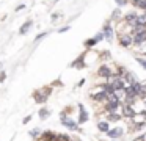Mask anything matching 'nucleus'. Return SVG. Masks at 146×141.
Masks as SVG:
<instances>
[{"mask_svg":"<svg viewBox=\"0 0 146 141\" xmlns=\"http://www.w3.org/2000/svg\"><path fill=\"white\" fill-rule=\"evenodd\" d=\"M110 83L115 86V91H118V89H126L123 78H119V77H116V78H113V80H110Z\"/></svg>","mask_w":146,"mask_h":141,"instance_id":"nucleus-1","label":"nucleus"},{"mask_svg":"<svg viewBox=\"0 0 146 141\" xmlns=\"http://www.w3.org/2000/svg\"><path fill=\"white\" fill-rule=\"evenodd\" d=\"M146 41V31H141V33H137L135 36H133V42L137 44V46H141L143 42Z\"/></svg>","mask_w":146,"mask_h":141,"instance_id":"nucleus-2","label":"nucleus"},{"mask_svg":"<svg viewBox=\"0 0 146 141\" xmlns=\"http://www.w3.org/2000/svg\"><path fill=\"white\" fill-rule=\"evenodd\" d=\"M44 91H36L35 93V100L38 103H42V102H46L47 100V97H49V93H46V94H42Z\"/></svg>","mask_w":146,"mask_h":141,"instance_id":"nucleus-3","label":"nucleus"},{"mask_svg":"<svg viewBox=\"0 0 146 141\" xmlns=\"http://www.w3.org/2000/svg\"><path fill=\"white\" fill-rule=\"evenodd\" d=\"M61 124H63L64 127H68L69 130H77V124H76L74 121H71L69 118H68V119L63 118V119H61Z\"/></svg>","mask_w":146,"mask_h":141,"instance_id":"nucleus-4","label":"nucleus"},{"mask_svg":"<svg viewBox=\"0 0 146 141\" xmlns=\"http://www.w3.org/2000/svg\"><path fill=\"white\" fill-rule=\"evenodd\" d=\"M119 42H121V46L129 47L130 44L133 42V38L130 36V34H124V36H121V38H119Z\"/></svg>","mask_w":146,"mask_h":141,"instance_id":"nucleus-5","label":"nucleus"},{"mask_svg":"<svg viewBox=\"0 0 146 141\" xmlns=\"http://www.w3.org/2000/svg\"><path fill=\"white\" fill-rule=\"evenodd\" d=\"M98 74L101 75V77H107V78L111 77V71H110V68H108V66H101V68H99V71H98Z\"/></svg>","mask_w":146,"mask_h":141,"instance_id":"nucleus-6","label":"nucleus"},{"mask_svg":"<svg viewBox=\"0 0 146 141\" xmlns=\"http://www.w3.org/2000/svg\"><path fill=\"white\" fill-rule=\"evenodd\" d=\"M137 17H138V16H137L133 11H130V13L126 14V21L129 22L130 25H133V27H137Z\"/></svg>","mask_w":146,"mask_h":141,"instance_id":"nucleus-7","label":"nucleus"},{"mask_svg":"<svg viewBox=\"0 0 146 141\" xmlns=\"http://www.w3.org/2000/svg\"><path fill=\"white\" fill-rule=\"evenodd\" d=\"M79 110H80L79 122H80V124H83V122H86V121H88V113L85 111V108H83V105H79Z\"/></svg>","mask_w":146,"mask_h":141,"instance_id":"nucleus-8","label":"nucleus"},{"mask_svg":"<svg viewBox=\"0 0 146 141\" xmlns=\"http://www.w3.org/2000/svg\"><path fill=\"white\" fill-rule=\"evenodd\" d=\"M102 33H104V38L107 41H111V38H113V30H111V27L108 24L104 27V31H102Z\"/></svg>","mask_w":146,"mask_h":141,"instance_id":"nucleus-9","label":"nucleus"},{"mask_svg":"<svg viewBox=\"0 0 146 141\" xmlns=\"http://www.w3.org/2000/svg\"><path fill=\"white\" fill-rule=\"evenodd\" d=\"M107 135L110 138H119L121 135H123V128H118V127L116 128H111V130L107 132Z\"/></svg>","mask_w":146,"mask_h":141,"instance_id":"nucleus-10","label":"nucleus"},{"mask_svg":"<svg viewBox=\"0 0 146 141\" xmlns=\"http://www.w3.org/2000/svg\"><path fill=\"white\" fill-rule=\"evenodd\" d=\"M91 99H93V100H96V102L105 100V99H107V93H105V91H101V93H98V94H93Z\"/></svg>","mask_w":146,"mask_h":141,"instance_id":"nucleus-11","label":"nucleus"},{"mask_svg":"<svg viewBox=\"0 0 146 141\" xmlns=\"http://www.w3.org/2000/svg\"><path fill=\"white\" fill-rule=\"evenodd\" d=\"M123 113H124V116H127V118H132V116L135 115V111H133V108L130 105H123Z\"/></svg>","mask_w":146,"mask_h":141,"instance_id":"nucleus-12","label":"nucleus"},{"mask_svg":"<svg viewBox=\"0 0 146 141\" xmlns=\"http://www.w3.org/2000/svg\"><path fill=\"white\" fill-rule=\"evenodd\" d=\"M83 58H85V55H82L80 58H77L76 61L72 63V68H76V69H82L83 66H85V63H83Z\"/></svg>","mask_w":146,"mask_h":141,"instance_id":"nucleus-13","label":"nucleus"},{"mask_svg":"<svg viewBox=\"0 0 146 141\" xmlns=\"http://www.w3.org/2000/svg\"><path fill=\"white\" fill-rule=\"evenodd\" d=\"M32 25H33V22H32V21H27V22H25V24H24V25H22V27H21V30H19V33H21V34H25V33H27V31H29V30H30V27H32Z\"/></svg>","mask_w":146,"mask_h":141,"instance_id":"nucleus-14","label":"nucleus"},{"mask_svg":"<svg viewBox=\"0 0 146 141\" xmlns=\"http://www.w3.org/2000/svg\"><path fill=\"white\" fill-rule=\"evenodd\" d=\"M102 91H105V93H107V96H108V94L115 93V86L111 83H105L104 86H102Z\"/></svg>","mask_w":146,"mask_h":141,"instance_id":"nucleus-15","label":"nucleus"},{"mask_svg":"<svg viewBox=\"0 0 146 141\" xmlns=\"http://www.w3.org/2000/svg\"><path fill=\"white\" fill-rule=\"evenodd\" d=\"M98 128H99L101 132H108V130H110V128H108V122H107V121H101V122L98 124Z\"/></svg>","mask_w":146,"mask_h":141,"instance_id":"nucleus-16","label":"nucleus"},{"mask_svg":"<svg viewBox=\"0 0 146 141\" xmlns=\"http://www.w3.org/2000/svg\"><path fill=\"white\" fill-rule=\"evenodd\" d=\"M137 25H145L146 27V13L145 14H140L138 17H137Z\"/></svg>","mask_w":146,"mask_h":141,"instance_id":"nucleus-17","label":"nucleus"},{"mask_svg":"<svg viewBox=\"0 0 146 141\" xmlns=\"http://www.w3.org/2000/svg\"><path fill=\"white\" fill-rule=\"evenodd\" d=\"M126 80L129 81L130 85H133V83H137V77L133 74H130V72H127V75H126Z\"/></svg>","mask_w":146,"mask_h":141,"instance_id":"nucleus-18","label":"nucleus"},{"mask_svg":"<svg viewBox=\"0 0 146 141\" xmlns=\"http://www.w3.org/2000/svg\"><path fill=\"white\" fill-rule=\"evenodd\" d=\"M96 42H98V39H96V38H91V39H86L85 41V46L86 47H91V46H94Z\"/></svg>","mask_w":146,"mask_h":141,"instance_id":"nucleus-19","label":"nucleus"},{"mask_svg":"<svg viewBox=\"0 0 146 141\" xmlns=\"http://www.w3.org/2000/svg\"><path fill=\"white\" fill-rule=\"evenodd\" d=\"M39 116H41V119H46V118L49 116V110L41 108V110H39Z\"/></svg>","mask_w":146,"mask_h":141,"instance_id":"nucleus-20","label":"nucleus"},{"mask_svg":"<svg viewBox=\"0 0 146 141\" xmlns=\"http://www.w3.org/2000/svg\"><path fill=\"white\" fill-rule=\"evenodd\" d=\"M138 97L146 99V85H141V89H140V93H138Z\"/></svg>","mask_w":146,"mask_h":141,"instance_id":"nucleus-21","label":"nucleus"},{"mask_svg":"<svg viewBox=\"0 0 146 141\" xmlns=\"http://www.w3.org/2000/svg\"><path fill=\"white\" fill-rule=\"evenodd\" d=\"M121 119V116L118 115V113H115V115H110L108 116V121H119Z\"/></svg>","mask_w":146,"mask_h":141,"instance_id":"nucleus-22","label":"nucleus"},{"mask_svg":"<svg viewBox=\"0 0 146 141\" xmlns=\"http://www.w3.org/2000/svg\"><path fill=\"white\" fill-rule=\"evenodd\" d=\"M57 141H71V140H69V136H68V135H58Z\"/></svg>","mask_w":146,"mask_h":141,"instance_id":"nucleus-23","label":"nucleus"},{"mask_svg":"<svg viewBox=\"0 0 146 141\" xmlns=\"http://www.w3.org/2000/svg\"><path fill=\"white\" fill-rule=\"evenodd\" d=\"M119 16H121V11H119V9H115V11L111 13V19H118Z\"/></svg>","mask_w":146,"mask_h":141,"instance_id":"nucleus-24","label":"nucleus"},{"mask_svg":"<svg viewBox=\"0 0 146 141\" xmlns=\"http://www.w3.org/2000/svg\"><path fill=\"white\" fill-rule=\"evenodd\" d=\"M137 61H138V63H140V64H141V66H143V68H145V69H146V60H143V58H137Z\"/></svg>","mask_w":146,"mask_h":141,"instance_id":"nucleus-25","label":"nucleus"},{"mask_svg":"<svg viewBox=\"0 0 146 141\" xmlns=\"http://www.w3.org/2000/svg\"><path fill=\"white\" fill-rule=\"evenodd\" d=\"M115 2H116V5L123 6V5H126V3H127V0H115Z\"/></svg>","mask_w":146,"mask_h":141,"instance_id":"nucleus-26","label":"nucleus"},{"mask_svg":"<svg viewBox=\"0 0 146 141\" xmlns=\"http://www.w3.org/2000/svg\"><path fill=\"white\" fill-rule=\"evenodd\" d=\"M5 78H7V74H5V72H0V83L5 81Z\"/></svg>","mask_w":146,"mask_h":141,"instance_id":"nucleus-27","label":"nucleus"},{"mask_svg":"<svg viewBox=\"0 0 146 141\" xmlns=\"http://www.w3.org/2000/svg\"><path fill=\"white\" fill-rule=\"evenodd\" d=\"M96 39H98V41H102V39H104V33H99V34H96Z\"/></svg>","mask_w":146,"mask_h":141,"instance_id":"nucleus-28","label":"nucleus"},{"mask_svg":"<svg viewBox=\"0 0 146 141\" xmlns=\"http://www.w3.org/2000/svg\"><path fill=\"white\" fill-rule=\"evenodd\" d=\"M30 135H32V136H38L39 132H38V130H32V132H30Z\"/></svg>","mask_w":146,"mask_h":141,"instance_id":"nucleus-29","label":"nucleus"},{"mask_svg":"<svg viewBox=\"0 0 146 141\" xmlns=\"http://www.w3.org/2000/svg\"><path fill=\"white\" fill-rule=\"evenodd\" d=\"M46 34H47V33H41V34H38V36H36V39H35V41H39V39H41V38H44Z\"/></svg>","mask_w":146,"mask_h":141,"instance_id":"nucleus-30","label":"nucleus"},{"mask_svg":"<svg viewBox=\"0 0 146 141\" xmlns=\"http://www.w3.org/2000/svg\"><path fill=\"white\" fill-rule=\"evenodd\" d=\"M30 119H32V116H25V118H24V121H22V122H24V124H27V122H29Z\"/></svg>","mask_w":146,"mask_h":141,"instance_id":"nucleus-31","label":"nucleus"},{"mask_svg":"<svg viewBox=\"0 0 146 141\" xmlns=\"http://www.w3.org/2000/svg\"><path fill=\"white\" fill-rule=\"evenodd\" d=\"M24 8H25V5H19V6L16 8V11H21V9H24Z\"/></svg>","mask_w":146,"mask_h":141,"instance_id":"nucleus-32","label":"nucleus"},{"mask_svg":"<svg viewBox=\"0 0 146 141\" xmlns=\"http://www.w3.org/2000/svg\"><path fill=\"white\" fill-rule=\"evenodd\" d=\"M68 30H69V27H63V28L60 30V33H64V31H68Z\"/></svg>","mask_w":146,"mask_h":141,"instance_id":"nucleus-33","label":"nucleus"},{"mask_svg":"<svg viewBox=\"0 0 146 141\" xmlns=\"http://www.w3.org/2000/svg\"><path fill=\"white\" fill-rule=\"evenodd\" d=\"M2 66H3V64H2V63H0V71H2Z\"/></svg>","mask_w":146,"mask_h":141,"instance_id":"nucleus-34","label":"nucleus"},{"mask_svg":"<svg viewBox=\"0 0 146 141\" xmlns=\"http://www.w3.org/2000/svg\"><path fill=\"white\" fill-rule=\"evenodd\" d=\"M145 102H146V100H145Z\"/></svg>","mask_w":146,"mask_h":141,"instance_id":"nucleus-35","label":"nucleus"},{"mask_svg":"<svg viewBox=\"0 0 146 141\" xmlns=\"http://www.w3.org/2000/svg\"><path fill=\"white\" fill-rule=\"evenodd\" d=\"M44 141H46V140H44Z\"/></svg>","mask_w":146,"mask_h":141,"instance_id":"nucleus-36","label":"nucleus"}]
</instances>
